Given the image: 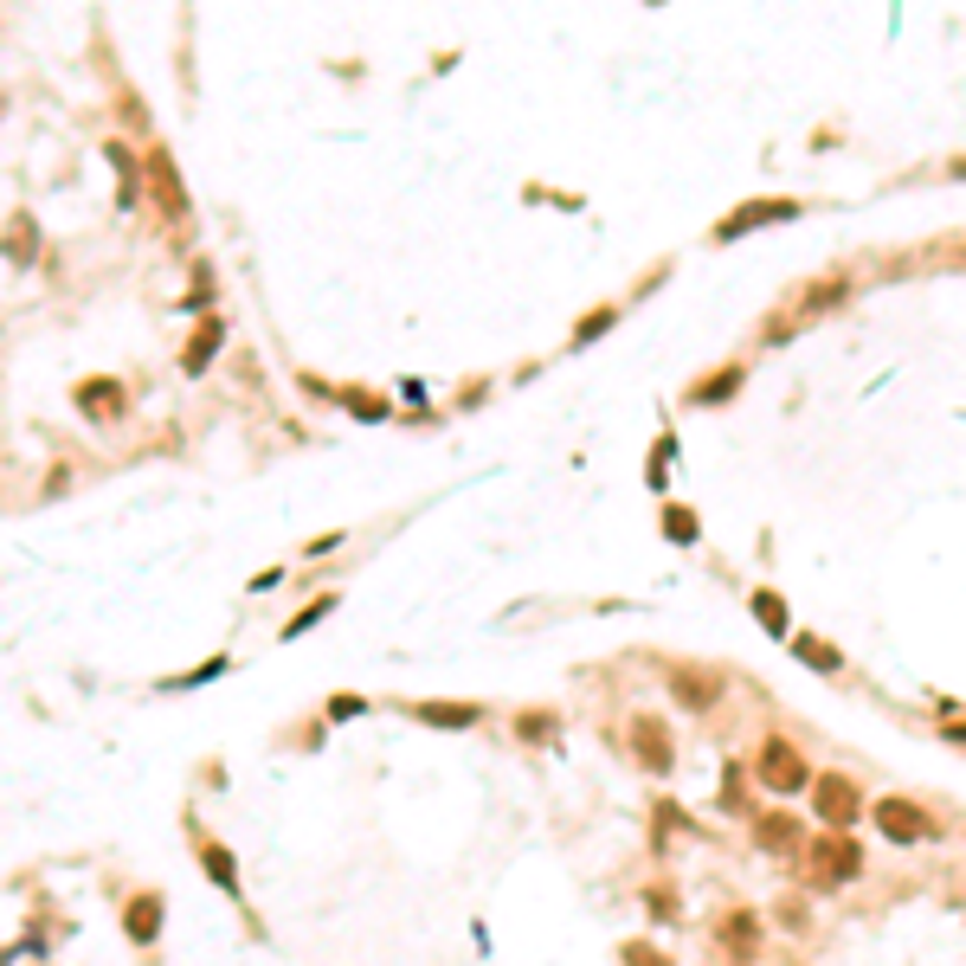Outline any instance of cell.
<instances>
[{
	"mask_svg": "<svg viewBox=\"0 0 966 966\" xmlns=\"http://www.w3.org/2000/svg\"><path fill=\"white\" fill-rule=\"evenodd\" d=\"M876 831L895 844H922V838H934V818L915 799H876Z\"/></svg>",
	"mask_w": 966,
	"mask_h": 966,
	"instance_id": "1",
	"label": "cell"
},
{
	"mask_svg": "<svg viewBox=\"0 0 966 966\" xmlns=\"http://www.w3.org/2000/svg\"><path fill=\"white\" fill-rule=\"evenodd\" d=\"M149 193H155V207H161V220H175V225L187 220V187L175 175V155L161 149V143L149 149Z\"/></svg>",
	"mask_w": 966,
	"mask_h": 966,
	"instance_id": "2",
	"label": "cell"
},
{
	"mask_svg": "<svg viewBox=\"0 0 966 966\" xmlns=\"http://www.w3.org/2000/svg\"><path fill=\"white\" fill-rule=\"evenodd\" d=\"M760 780L774 786V792H799V786L812 780V774H806V760H799V747H792V742H780V735H774V742L760 747Z\"/></svg>",
	"mask_w": 966,
	"mask_h": 966,
	"instance_id": "3",
	"label": "cell"
},
{
	"mask_svg": "<svg viewBox=\"0 0 966 966\" xmlns=\"http://www.w3.org/2000/svg\"><path fill=\"white\" fill-rule=\"evenodd\" d=\"M161 915H168L161 890L129 895V902H123V934H129V947H155V941H161Z\"/></svg>",
	"mask_w": 966,
	"mask_h": 966,
	"instance_id": "4",
	"label": "cell"
},
{
	"mask_svg": "<svg viewBox=\"0 0 966 966\" xmlns=\"http://www.w3.org/2000/svg\"><path fill=\"white\" fill-rule=\"evenodd\" d=\"M857 812H863L857 786L844 780V774H825V780H818V818H825L831 831H844V825H857Z\"/></svg>",
	"mask_w": 966,
	"mask_h": 966,
	"instance_id": "5",
	"label": "cell"
},
{
	"mask_svg": "<svg viewBox=\"0 0 966 966\" xmlns=\"http://www.w3.org/2000/svg\"><path fill=\"white\" fill-rule=\"evenodd\" d=\"M812 863H818V876H825V883H851L863 857H857V844L844 838V831H825V838L812 844Z\"/></svg>",
	"mask_w": 966,
	"mask_h": 966,
	"instance_id": "6",
	"label": "cell"
},
{
	"mask_svg": "<svg viewBox=\"0 0 966 966\" xmlns=\"http://www.w3.org/2000/svg\"><path fill=\"white\" fill-rule=\"evenodd\" d=\"M193 857H200V870L213 876V890L220 895H239L245 883H239V857L225 851L220 838H207V831H193Z\"/></svg>",
	"mask_w": 966,
	"mask_h": 966,
	"instance_id": "7",
	"label": "cell"
},
{
	"mask_svg": "<svg viewBox=\"0 0 966 966\" xmlns=\"http://www.w3.org/2000/svg\"><path fill=\"white\" fill-rule=\"evenodd\" d=\"M77 412L84 419H123L129 412V393H123V380H77Z\"/></svg>",
	"mask_w": 966,
	"mask_h": 966,
	"instance_id": "8",
	"label": "cell"
},
{
	"mask_svg": "<svg viewBox=\"0 0 966 966\" xmlns=\"http://www.w3.org/2000/svg\"><path fill=\"white\" fill-rule=\"evenodd\" d=\"M632 754L651 767V774H670V735H664V722H632Z\"/></svg>",
	"mask_w": 966,
	"mask_h": 966,
	"instance_id": "9",
	"label": "cell"
},
{
	"mask_svg": "<svg viewBox=\"0 0 966 966\" xmlns=\"http://www.w3.org/2000/svg\"><path fill=\"white\" fill-rule=\"evenodd\" d=\"M792 213H799L792 200H754V207H742L735 220H722V225H715V239H742L747 225H767V220H792Z\"/></svg>",
	"mask_w": 966,
	"mask_h": 966,
	"instance_id": "10",
	"label": "cell"
},
{
	"mask_svg": "<svg viewBox=\"0 0 966 966\" xmlns=\"http://www.w3.org/2000/svg\"><path fill=\"white\" fill-rule=\"evenodd\" d=\"M220 342H225V323H220V316H207V323L193 329V342H187L181 368H187V374H200V368H207V361H213V348H220Z\"/></svg>",
	"mask_w": 966,
	"mask_h": 966,
	"instance_id": "11",
	"label": "cell"
},
{
	"mask_svg": "<svg viewBox=\"0 0 966 966\" xmlns=\"http://www.w3.org/2000/svg\"><path fill=\"white\" fill-rule=\"evenodd\" d=\"M412 715H419V722H432V728H471L483 708L477 703H419Z\"/></svg>",
	"mask_w": 966,
	"mask_h": 966,
	"instance_id": "12",
	"label": "cell"
},
{
	"mask_svg": "<svg viewBox=\"0 0 966 966\" xmlns=\"http://www.w3.org/2000/svg\"><path fill=\"white\" fill-rule=\"evenodd\" d=\"M670 690H676V703H683V708H708L715 696H722V683H708V676H696V670L670 676Z\"/></svg>",
	"mask_w": 966,
	"mask_h": 966,
	"instance_id": "13",
	"label": "cell"
},
{
	"mask_svg": "<svg viewBox=\"0 0 966 966\" xmlns=\"http://www.w3.org/2000/svg\"><path fill=\"white\" fill-rule=\"evenodd\" d=\"M760 844L786 857L792 844H799V825H792V818H760Z\"/></svg>",
	"mask_w": 966,
	"mask_h": 966,
	"instance_id": "14",
	"label": "cell"
},
{
	"mask_svg": "<svg viewBox=\"0 0 966 966\" xmlns=\"http://www.w3.org/2000/svg\"><path fill=\"white\" fill-rule=\"evenodd\" d=\"M722 934H728V947H735V954H754V941H760V922H754V915L742 909V915H728V928H722Z\"/></svg>",
	"mask_w": 966,
	"mask_h": 966,
	"instance_id": "15",
	"label": "cell"
},
{
	"mask_svg": "<svg viewBox=\"0 0 966 966\" xmlns=\"http://www.w3.org/2000/svg\"><path fill=\"white\" fill-rule=\"evenodd\" d=\"M754 619H760L767 632H786V599L780 594H754Z\"/></svg>",
	"mask_w": 966,
	"mask_h": 966,
	"instance_id": "16",
	"label": "cell"
},
{
	"mask_svg": "<svg viewBox=\"0 0 966 966\" xmlns=\"http://www.w3.org/2000/svg\"><path fill=\"white\" fill-rule=\"evenodd\" d=\"M799 658H806V664H818V670H838V651H831L825 638H799Z\"/></svg>",
	"mask_w": 966,
	"mask_h": 966,
	"instance_id": "17",
	"label": "cell"
},
{
	"mask_svg": "<svg viewBox=\"0 0 966 966\" xmlns=\"http://www.w3.org/2000/svg\"><path fill=\"white\" fill-rule=\"evenodd\" d=\"M735 387H742V374L728 368V374H715V380H703V387H696V400H728Z\"/></svg>",
	"mask_w": 966,
	"mask_h": 966,
	"instance_id": "18",
	"label": "cell"
},
{
	"mask_svg": "<svg viewBox=\"0 0 966 966\" xmlns=\"http://www.w3.org/2000/svg\"><path fill=\"white\" fill-rule=\"evenodd\" d=\"M619 960H626V966H670L651 941H626V954H619Z\"/></svg>",
	"mask_w": 966,
	"mask_h": 966,
	"instance_id": "19",
	"label": "cell"
},
{
	"mask_svg": "<svg viewBox=\"0 0 966 966\" xmlns=\"http://www.w3.org/2000/svg\"><path fill=\"white\" fill-rule=\"evenodd\" d=\"M664 535H676V542H696V516H690V510H664Z\"/></svg>",
	"mask_w": 966,
	"mask_h": 966,
	"instance_id": "20",
	"label": "cell"
},
{
	"mask_svg": "<svg viewBox=\"0 0 966 966\" xmlns=\"http://www.w3.org/2000/svg\"><path fill=\"white\" fill-rule=\"evenodd\" d=\"M7 252H13L20 264L33 259V220H13V239H7Z\"/></svg>",
	"mask_w": 966,
	"mask_h": 966,
	"instance_id": "21",
	"label": "cell"
},
{
	"mask_svg": "<svg viewBox=\"0 0 966 966\" xmlns=\"http://www.w3.org/2000/svg\"><path fill=\"white\" fill-rule=\"evenodd\" d=\"M612 316H619V309H594V316L580 323V335H574V342H594L599 329H612Z\"/></svg>",
	"mask_w": 966,
	"mask_h": 966,
	"instance_id": "22",
	"label": "cell"
},
{
	"mask_svg": "<svg viewBox=\"0 0 966 966\" xmlns=\"http://www.w3.org/2000/svg\"><path fill=\"white\" fill-rule=\"evenodd\" d=\"M516 728H522V735H528V742H548V728H555V715H522Z\"/></svg>",
	"mask_w": 966,
	"mask_h": 966,
	"instance_id": "23",
	"label": "cell"
},
{
	"mask_svg": "<svg viewBox=\"0 0 966 966\" xmlns=\"http://www.w3.org/2000/svg\"><path fill=\"white\" fill-rule=\"evenodd\" d=\"M361 708H368L361 696H335V703H329V715H361Z\"/></svg>",
	"mask_w": 966,
	"mask_h": 966,
	"instance_id": "24",
	"label": "cell"
},
{
	"mask_svg": "<svg viewBox=\"0 0 966 966\" xmlns=\"http://www.w3.org/2000/svg\"><path fill=\"white\" fill-rule=\"evenodd\" d=\"M947 742H960V747H966V722H954V728H947Z\"/></svg>",
	"mask_w": 966,
	"mask_h": 966,
	"instance_id": "25",
	"label": "cell"
}]
</instances>
